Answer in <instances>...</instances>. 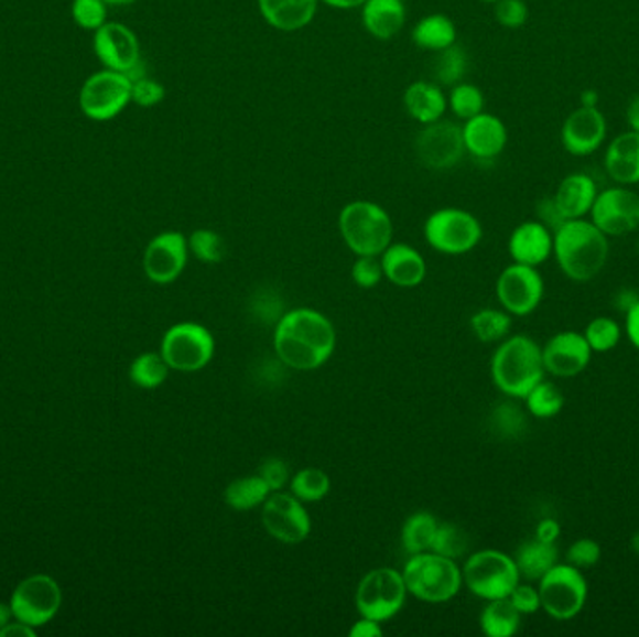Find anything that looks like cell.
<instances>
[{"label": "cell", "instance_id": "obj_1", "mask_svg": "<svg viewBox=\"0 0 639 637\" xmlns=\"http://www.w3.org/2000/svg\"><path fill=\"white\" fill-rule=\"evenodd\" d=\"M335 346V327L314 309H294L277 322L273 348L289 368L316 370L332 359Z\"/></svg>", "mask_w": 639, "mask_h": 637}, {"label": "cell", "instance_id": "obj_2", "mask_svg": "<svg viewBox=\"0 0 639 637\" xmlns=\"http://www.w3.org/2000/svg\"><path fill=\"white\" fill-rule=\"evenodd\" d=\"M553 257L571 281L589 282L608 262V236L585 219H568L553 233Z\"/></svg>", "mask_w": 639, "mask_h": 637}, {"label": "cell", "instance_id": "obj_3", "mask_svg": "<svg viewBox=\"0 0 639 637\" xmlns=\"http://www.w3.org/2000/svg\"><path fill=\"white\" fill-rule=\"evenodd\" d=\"M490 368L494 384L510 399H523L546 375L542 346L528 335H512L501 341Z\"/></svg>", "mask_w": 639, "mask_h": 637}, {"label": "cell", "instance_id": "obj_4", "mask_svg": "<svg viewBox=\"0 0 639 637\" xmlns=\"http://www.w3.org/2000/svg\"><path fill=\"white\" fill-rule=\"evenodd\" d=\"M338 230L357 257H380L393 244L391 215L370 201L346 204L338 214Z\"/></svg>", "mask_w": 639, "mask_h": 637}, {"label": "cell", "instance_id": "obj_5", "mask_svg": "<svg viewBox=\"0 0 639 637\" xmlns=\"http://www.w3.org/2000/svg\"><path fill=\"white\" fill-rule=\"evenodd\" d=\"M402 577L407 583L408 595L429 604L450 602L461 593L462 569L455 559L443 558L440 553H415L408 559L402 570Z\"/></svg>", "mask_w": 639, "mask_h": 637}, {"label": "cell", "instance_id": "obj_6", "mask_svg": "<svg viewBox=\"0 0 639 637\" xmlns=\"http://www.w3.org/2000/svg\"><path fill=\"white\" fill-rule=\"evenodd\" d=\"M462 577L466 587L483 601L509 598L512 589L522 582L517 561L499 550H480L467 559Z\"/></svg>", "mask_w": 639, "mask_h": 637}, {"label": "cell", "instance_id": "obj_7", "mask_svg": "<svg viewBox=\"0 0 639 637\" xmlns=\"http://www.w3.org/2000/svg\"><path fill=\"white\" fill-rule=\"evenodd\" d=\"M537 583L541 607L552 619H574L587 604L589 585L585 580L584 570L576 569L572 564H555Z\"/></svg>", "mask_w": 639, "mask_h": 637}, {"label": "cell", "instance_id": "obj_8", "mask_svg": "<svg viewBox=\"0 0 639 637\" xmlns=\"http://www.w3.org/2000/svg\"><path fill=\"white\" fill-rule=\"evenodd\" d=\"M424 239L434 251L458 257L474 251L483 239V227L474 214L462 208L436 209L424 222Z\"/></svg>", "mask_w": 639, "mask_h": 637}, {"label": "cell", "instance_id": "obj_9", "mask_svg": "<svg viewBox=\"0 0 639 637\" xmlns=\"http://www.w3.org/2000/svg\"><path fill=\"white\" fill-rule=\"evenodd\" d=\"M216 338L197 322L173 325L161 341V356L178 373H198L214 359Z\"/></svg>", "mask_w": 639, "mask_h": 637}, {"label": "cell", "instance_id": "obj_10", "mask_svg": "<svg viewBox=\"0 0 639 637\" xmlns=\"http://www.w3.org/2000/svg\"><path fill=\"white\" fill-rule=\"evenodd\" d=\"M407 596L408 589L402 572L394 569L370 570L357 585V612L367 619L386 623L402 609Z\"/></svg>", "mask_w": 639, "mask_h": 637}, {"label": "cell", "instance_id": "obj_11", "mask_svg": "<svg viewBox=\"0 0 639 637\" xmlns=\"http://www.w3.org/2000/svg\"><path fill=\"white\" fill-rule=\"evenodd\" d=\"M133 80L122 72L104 68L90 75L80 88L79 107L94 122H109L131 104Z\"/></svg>", "mask_w": 639, "mask_h": 637}, {"label": "cell", "instance_id": "obj_12", "mask_svg": "<svg viewBox=\"0 0 639 637\" xmlns=\"http://www.w3.org/2000/svg\"><path fill=\"white\" fill-rule=\"evenodd\" d=\"M94 53L104 68L128 75L131 80L147 77L141 58V43L136 32L122 23H105L94 32Z\"/></svg>", "mask_w": 639, "mask_h": 637}, {"label": "cell", "instance_id": "obj_13", "mask_svg": "<svg viewBox=\"0 0 639 637\" xmlns=\"http://www.w3.org/2000/svg\"><path fill=\"white\" fill-rule=\"evenodd\" d=\"M466 153L461 123L437 120L426 123L415 137V155L429 171L445 172L455 169Z\"/></svg>", "mask_w": 639, "mask_h": 637}, {"label": "cell", "instance_id": "obj_14", "mask_svg": "<svg viewBox=\"0 0 639 637\" xmlns=\"http://www.w3.org/2000/svg\"><path fill=\"white\" fill-rule=\"evenodd\" d=\"M62 604V591L58 583L45 574L26 577L13 591V617L29 626H42L55 617Z\"/></svg>", "mask_w": 639, "mask_h": 637}, {"label": "cell", "instance_id": "obj_15", "mask_svg": "<svg viewBox=\"0 0 639 637\" xmlns=\"http://www.w3.org/2000/svg\"><path fill=\"white\" fill-rule=\"evenodd\" d=\"M262 526L283 544H302L311 535V516L303 501L286 492H271L262 505Z\"/></svg>", "mask_w": 639, "mask_h": 637}, {"label": "cell", "instance_id": "obj_16", "mask_svg": "<svg viewBox=\"0 0 639 637\" xmlns=\"http://www.w3.org/2000/svg\"><path fill=\"white\" fill-rule=\"evenodd\" d=\"M591 222L606 236L619 238L639 228V195L628 185H615L596 195Z\"/></svg>", "mask_w": 639, "mask_h": 637}, {"label": "cell", "instance_id": "obj_17", "mask_svg": "<svg viewBox=\"0 0 639 637\" xmlns=\"http://www.w3.org/2000/svg\"><path fill=\"white\" fill-rule=\"evenodd\" d=\"M496 294L505 311L515 316L535 313L544 298V281L537 268L512 263L505 268L496 284Z\"/></svg>", "mask_w": 639, "mask_h": 637}, {"label": "cell", "instance_id": "obj_18", "mask_svg": "<svg viewBox=\"0 0 639 637\" xmlns=\"http://www.w3.org/2000/svg\"><path fill=\"white\" fill-rule=\"evenodd\" d=\"M189 258L187 238L178 230H166L148 244L142 268L155 284H171L184 273Z\"/></svg>", "mask_w": 639, "mask_h": 637}, {"label": "cell", "instance_id": "obj_19", "mask_svg": "<svg viewBox=\"0 0 639 637\" xmlns=\"http://www.w3.org/2000/svg\"><path fill=\"white\" fill-rule=\"evenodd\" d=\"M593 349L584 333L561 332L542 346V361L548 375L574 378L589 367Z\"/></svg>", "mask_w": 639, "mask_h": 637}, {"label": "cell", "instance_id": "obj_20", "mask_svg": "<svg viewBox=\"0 0 639 637\" xmlns=\"http://www.w3.org/2000/svg\"><path fill=\"white\" fill-rule=\"evenodd\" d=\"M608 123L596 107H580L566 118L561 129V142L566 152L585 158L603 147Z\"/></svg>", "mask_w": 639, "mask_h": 637}, {"label": "cell", "instance_id": "obj_21", "mask_svg": "<svg viewBox=\"0 0 639 637\" xmlns=\"http://www.w3.org/2000/svg\"><path fill=\"white\" fill-rule=\"evenodd\" d=\"M462 137L466 152L477 161L496 160L509 142L503 120L485 111L462 123Z\"/></svg>", "mask_w": 639, "mask_h": 637}, {"label": "cell", "instance_id": "obj_22", "mask_svg": "<svg viewBox=\"0 0 639 637\" xmlns=\"http://www.w3.org/2000/svg\"><path fill=\"white\" fill-rule=\"evenodd\" d=\"M509 255L517 263L539 268L553 255V233L541 222L518 225L509 238Z\"/></svg>", "mask_w": 639, "mask_h": 637}, {"label": "cell", "instance_id": "obj_23", "mask_svg": "<svg viewBox=\"0 0 639 637\" xmlns=\"http://www.w3.org/2000/svg\"><path fill=\"white\" fill-rule=\"evenodd\" d=\"M383 277L400 289L419 287L426 277V263L418 249L408 244H391L380 255Z\"/></svg>", "mask_w": 639, "mask_h": 637}, {"label": "cell", "instance_id": "obj_24", "mask_svg": "<svg viewBox=\"0 0 639 637\" xmlns=\"http://www.w3.org/2000/svg\"><path fill=\"white\" fill-rule=\"evenodd\" d=\"M260 15L279 32H297L313 23L320 0H257Z\"/></svg>", "mask_w": 639, "mask_h": 637}, {"label": "cell", "instance_id": "obj_25", "mask_svg": "<svg viewBox=\"0 0 639 637\" xmlns=\"http://www.w3.org/2000/svg\"><path fill=\"white\" fill-rule=\"evenodd\" d=\"M359 10L365 31L381 42L399 36L407 25L404 0H367Z\"/></svg>", "mask_w": 639, "mask_h": 637}, {"label": "cell", "instance_id": "obj_26", "mask_svg": "<svg viewBox=\"0 0 639 637\" xmlns=\"http://www.w3.org/2000/svg\"><path fill=\"white\" fill-rule=\"evenodd\" d=\"M604 166L617 184H639V133L630 129L615 137L604 155Z\"/></svg>", "mask_w": 639, "mask_h": 637}, {"label": "cell", "instance_id": "obj_27", "mask_svg": "<svg viewBox=\"0 0 639 637\" xmlns=\"http://www.w3.org/2000/svg\"><path fill=\"white\" fill-rule=\"evenodd\" d=\"M402 104L410 118L421 126L442 120L447 111V96L442 86L434 80H415L408 86L402 96Z\"/></svg>", "mask_w": 639, "mask_h": 637}, {"label": "cell", "instance_id": "obj_28", "mask_svg": "<svg viewBox=\"0 0 639 637\" xmlns=\"http://www.w3.org/2000/svg\"><path fill=\"white\" fill-rule=\"evenodd\" d=\"M596 195H598V187L595 180L585 172H574L561 182L553 198L561 214L568 222V219H584L593 208Z\"/></svg>", "mask_w": 639, "mask_h": 637}, {"label": "cell", "instance_id": "obj_29", "mask_svg": "<svg viewBox=\"0 0 639 637\" xmlns=\"http://www.w3.org/2000/svg\"><path fill=\"white\" fill-rule=\"evenodd\" d=\"M515 561H517L522 580L537 583L546 574L548 570L560 563V550H557V546L548 544V542H542L533 537V539L526 540L518 546Z\"/></svg>", "mask_w": 639, "mask_h": 637}, {"label": "cell", "instance_id": "obj_30", "mask_svg": "<svg viewBox=\"0 0 639 637\" xmlns=\"http://www.w3.org/2000/svg\"><path fill=\"white\" fill-rule=\"evenodd\" d=\"M412 40L419 50L440 53L456 43L455 21L445 13H431L419 19L412 29Z\"/></svg>", "mask_w": 639, "mask_h": 637}, {"label": "cell", "instance_id": "obj_31", "mask_svg": "<svg viewBox=\"0 0 639 637\" xmlns=\"http://www.w3.org/2000/svg\"><path fill=\"white\" fill-rule=\"evenodd\" d=\"M480 630L488 637H512L520 630L522 613L518 612L509 598L488 601L480 613Z\"/></svg>", "mask_w": 639, "mask_h": 637}, {"label": "cell", "instance_id": "obj_32", "mask_svg": "<svg viewBox=\"0 0 639 637\" xmlns=\"http://www.w3.org/2000/svg\"><path fill=\"white\" fill-rule=\"evenodd\" d=\"M270 496V486L266 485L264 478L260 475L236 478L225 488V503L230 509L240 512L262 507Z\"/></svg>", "mask_w": 639, "mask_h": 637}, {"label": "cell", "instance_id": "obj_33", "mask_svg": "<svg viewBox=\"0 0 639 637\" xmlns=\"http://www.w3.org/2000/svg\"><path fill=\"white\" fill-rule=\"evenodd\" d=\"M437 526H440V521L436 520V516L426 512V510H419L415 515L408 516V520L402 527V535H400L402 548L407 550L408 555L429 552Z\"/></svg>", "mask_w": 639, "mask_h": 637}, {"label": "cell", "instance_id": "obj_34", "mask_svg": "<svg viewBox=\"0 0 639 637\" xmlns=\"http://www.w3.org/2000/svg\"><path fill=\"white\" fill-rule=\"evenodd\" d=\"M434 55H436L434 56V62H432L434 83L453 88V86L464 80L467 69H469V56H467L466 50L462 45L453 43L447 50L434 53Z\"/></svg>", "mask_w": 639, "mask_h": 637}, {"label": "cell", "instance_id": "obj_35", "mask_svg": "<svg viewBox=\"0 0 639 637\" xmlns=\"http://www.w3.org/2000/svg\"><path fill=\"white\" fill-rule=\"evenodd\" d=\"M526 408L537 419H552L565 408V395L552 381L542 380L523 397Z\"/></svg>", "mask_w": 639, "mask_h": 637}, {"label": "cell", "instance_id": "obj_36", "mask_svg": "<svg viewBox=\"0 0 639 637\" xmlns=\"http://www.w3.org/2000/svg\"><path fill=\"white\" fill-rule=\"evenodd\" d=\"M332 478L318 467H305L290 478V494L303 503L322 501L329 494Z\"/></svg>", "mask_w": 639, "mask_h": 637}, {"label": "cell", "instance_id": "obj_37", "mask_svg": "<svg viewBox=\"0 0 639 637\" xmlns=\"http://www.w3.org/2000/svg\"><path fill=\"white\" fill-rule=\"evenodd\" d=\"M510 314L499 309H480L469 320V325L474 330L475 337L480 343H501L509 337L510 333Z\"/></svg>", "mask_w": 639, "mask_h": 637}, {"label": "cell", "instance_id": "obj_38", "mask_svg": "<svg viewBox=\"0 0 639 637\" xmlns=\"http://www.w3.org/2000/svg\"><path fill=\"white\" fill-rule=\"evenodd\" d=\"M169 370L171 367L166 365L161 352L160 354L147 352L131 363L130 378L136 386L142 387V389H158L165 384Z\"/></svg>", "mask_w": 639, "mask_h": 637}, {"label": "cell", "instance_id": "obj_39", "mask_svg": "<svg viewBox=\"0 0 639 637\" xmlns=\"http://www.w3.org/2000/svg\"><path fill=\"white\" fill-rule=\"evenodd\" d=\"M485 94L479 86L464 83V80L453 86L447 96V109H451V112L464 122L485 111Z\"/></svg>", "mask_w": 639, "mask_h": 637}, {"label": "cell", "instance_id": "obj_40", "mask_svg": "<svg viewBox=\"0 0 639 637\" xmlns=\"http://www.w3.org/2000/svg\"><path fill=\"white\" fill-rule=\"evenodd\" d=\"M490 429H492L494 434L503 438V440L518 438L528 429L526 411L520 406L512 404V402H501L492 410Z\"/></svg>", "mask_w": 639, "mask_h": 637}, {"label": "cell", "instance_id": "obj_41", "mask_svg": "<svg viewBox=\"0 0 639 637\" xmlns=\"http://www.w3.org/2000/svg\"><path fill=\"white\" fill-rule=\"evenodd\" d=\"M193 257L204 263H219L227 255V244L221 234L212 228H198L187 238Z\"/></svg>", "mask_w": 639, "mask_h": 637}, {"label": "cell", "instance_id": "obj_42", "mask_svg": "<svg viewBox=\"0 0 639 637\" xmlns=\"http://www.w3.org/2000/svg\"><path fill=\"white\" fill-rule=\"evenodd\" d=\"M584 335L593 352L606 354V352L614 349L619 344L622 337V330L621 325L617 324L614 318L598 316V318L591 320L587 327H585Z\"/></svg>", "mask_w": 639, "mask_h": 637}, {"label": "cell", "instance_id": "obj_43", "mask_svg": "<svg viewBox=\"0 0 639 637\" xmlns=\"http://www.w3.org/2000/svg\"><path fill=\"white\" fill-rule=\"evenodd\" d=\"M467 535L461 527L450 521H443L437 526L436 535L432 540L431 552L440 553L443 558L458 559L466 553Z\"/></svg>", "mask_w": 639, "mask_h": 637}, {"label": "cell", "instance_id": "obj_44", "mask_svg": "<svg viewBox=\"0 0 639 637\" xmlns=\"http://www.w3.org/2000/svg\"><path fill=\"white\" fill-rule=\"evenodd\" d=\"M107 8L104 0H74L72 15L80 29L96 32L107 23Z\"/></svg>", "mask_w": 639, "mask_h": 637}, {"label": "cell", "instance_id": "obj_45", "mask_svg": "<svg viewBox=\"0 0 639 637\" xmlns=\"http://www.w3.org/2000/svg\"><path fill=\"white\" fill-rule=\"evenodd\" d=\"M603 558V548L593 539L574 540L566 550V563L580 570L593 569Z\"/></svg>", "mask_w": 639, "mask_h": 637}, {"label": "cell", "instance_id": "obj_46", "mask_svg": "<svg viewBox=\"0 0 639 637\" xmlns=\"http://www.w3.org/2000/svg\"><path fill=\"white\" fill-rule=\"evenodd\" d=\"M165 96V86L150 77L133 80L131 86V101L142 109H152L155 105H160Z\"/></svg>", "mask_w": 639, "mask_h": 637}, {"label": "cell", "instance_id": "obj_47", "mask_svg": "<svg viewBox=\"0 0 639 637\" xmlns=\"http://www.w3.org/2000/svg\"><path fill=\"white\" fill-rule=\"evenodd\" d=\"M351 279L361 289H375L383 279L380 257H357L351 266Z\"/></svg>", "mask_w": 639, "mask_h": 637}, {"label": "cell", "instance_id": "obj_48", "mask_svg": "<svg viewBox=\"0 0 639 637\" xmlns=\"http://www.w3.org/2000/svg\"><path fill=\"white\" fill-rule=\"evenodd\" d=\"M529 18L528 4L523 0H498L496 21L505 29H520Z\"/></svg>", "mask_w": 639, "mask_h": 637}, {"label": "cell", "instance_id": "obj_49", "mask_svg": "<svg viewBox=\"0 0 639 637\" xmlns=\"http://www.w3.org/2000/svg\"><path fill=\"white\" fill-rule=\"evenodd\" d=\"M509 601L515 604L518 612L522 615H533V613L542 609L541 607V595H539V589L535 585L529 583H518L517 587L512 589V593L509 595Z\"/></svg>", "mask_w": 639, "mask_h": 637}, {"label": "cell", "instance_id": "obj_50", "mask_svg": "<svg viewBox=\"0 0 639 637\" xmlns=\"http://www.w3.org/2000/svg\"><path fill=\"white\" fill-rule=\"evenodd\" d=\"M259 475L271 492H281L290 483L289 466L281 458H266L260 464Z\"/></svg>", "mask_w": 639, "mask_h": 637}, {"label": "cell", "instance_id": "obj_51", "mask_svg": "<svg viewBox=\"0 0 639 637\" xmlns=\"http://www.w3.org/2000/svg\"><path fill=\"white\" fill-rule=\"evenodd\" d=\"M537 222H541L544 227L550 228L552 233L560 230L565 225L566 219L561 214V209L555 204L553 196H544L537 203Z\"/></svg>", "mask_w": 639, "mask_h": 637}, {"label": "cell", "instance_id": "obj_52", "mask_svg": "<svg viewBox=\"0 0 639 637\" xmlns=\"http://www.w3.org/2000/svg\"><path fill=\"white\" fill-rule=\"evenodd\" d=\"M561 537L560 521L555 518H542L535 527V539L548 542V544H555Z\"/></svg>", "mask_w": 639, "mask_h": 637}, {"label": "cell", "instance_id": "obj_53", "mask_svg": "<svg viewBox=\"0 0 639 637\" xmlns=\"http://www.w3.org/2000/svg\"><path fill=\"white\" fill-rule=\"evenodd\" d=\"M351 637H381L383 636V628L378 620L367 619L361 617L356 625L350 628Z\"/></svg>", "mask_w": 639, "mask_h": 637}, {"label": "cell", "instance_id": "obj_54", "mask_svg": "<svg viewBox=\"0 0 639 637\" xmlns=\"http://www.w3.org/2000/svg\"><path fill=\"white\" fill-rule=\"evenodd\" d=\"M625 324L628 341L632 343L633 348L639 349V301L625 313Z\"/></svg>", "mask_w": 639, "mask_h": 637}, {"label": "cell", "instance_id": "obj_55", "mask_svg": "<svg viewBox=\"0 0 639 637\" xmlns=\"http://www.w3.org/2000/svg\"><path fill=\"white\" fill-rule=\"evenodd\" d=\"M36 631H34V626L25 625V623H15V625H10L8 623L4 628H0V637H34Z\"/></svg>", "mask_w": 639, "mask_h": 637}, {"label": "cell", "instance_id": "obj_56", "mask_svg": "<svg viewBox=\"0 0 639 637\" xmlns=\"http://www.w3.org/2000/svg\"><path fill=\"white\" fill-rule=\"evenodd\" d=\"M638 301H639L638 292H633V290L630 289H625L621 290L619 294H617L615 305H617V309H619V311H622V313H627L628 309H630V306L632 305H636Z\"/></svg>", "mask_w": 639, "mask_h": 637}, {"label": "cell", "instance_id": "obj_57", "mask_svg": "<svg viewBox=\"0 0 639 637\" xmlns=\"http://www.w3.org/2000/svg\"><path fill=\"white\" fill-rule=\"evenodd\" d=\"M322 4L333 8V10H357L364 7L367 0H320Z\"/></svg>", "mask_w": 639, "mask_h": 637}, {"label": "cell", "instance_id": "obj_58", "mask_svg": "<svg viewBox=\"0 0 639 637\" xmlns=\"http://www.w3.org/2000/svg\"><path fill=\"white\" fill-rule=\"evenodd\" d=\"M627 122L632 131L639 133V96L630 101L627 109Z\"/></svg>", "mask_w": 639, "mask_h": 637}, {"label": "cell", "instance_id": "obj_59", "mask_svg": "<svg viewBox=\"0 0 639 637\" xmlns=\"http://www.w3.org/2000/svg\"><path fill=\"white\" fill-rule=\"evenodd\" d=\"M598 104V94L595 90H585L582 94V107H596Z\"/></svg>", "mask_w": 639, "mask_h": 637}, {"label": "cell", "instance_id": "obj_60", "mask_svg": "<svg viewBox=\"0 0 639 637\" xmlns=\"http://www.w3.org/2000/svg\"><path fill=\"white\" fill-rule=\"evenodd\" d=\"M12 607L7 606V604H2L0 602V628H4L8 625V620L12 617Z\"/></svg>", "mask_w": 639, "mask_h": 637}, {"label": "cell", "instance_id": "obj_61", "mask_svg": "<svg viewBox=\"0 0 639 637\" xmlns=\"http://www.w3.org/2000/svg\"><path fill=\"white\" fill-rule=\"evenodd\" d=\"M107 7H131L137 0H104Z\"/></svg>", "mask_w": 639, "mask_h": 637}, {"label": "cell", "instance_id": "obj_62", "mask_svg": "<svg viewBox=\"0 0 639 637\" xmlns=\"http://www.w3.org/2000/svg\"><path fill=\"white\" fill-rule=\"evenodd\" d=\"M630 548H632V552L639 558V531H636L632 539H630Z\"/></svg>", "mask_w": 639, "mask_h": 637}, {"label": "cell", "instance_id": "obj_63", "mask_svg": "<svg viewBox=\"0 0 639 637\" xmlns=\"http://www.w3.org/2000/svg\"><path fill=\"white\" fill-rule=\"evenodd\" d=\"M480 2H486V4H496L498 0H480Z\"/></svg>", "mask_w": 639, "mask_h": 637}, {"label": "cell", "instance_id": "obj_64", "mask_svg": "<svg viewBox=\"0 0 639 637\" xmlns=\"http://www.w3.org/2000/svg\"><path fill=\"white\" fill-rule=\"evenodd\" d=\"M638 249H639V241H638Z\"/></svg>", "mask_w": 639, "mask_h": 637}]
</instances>
